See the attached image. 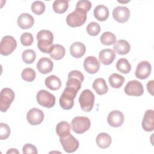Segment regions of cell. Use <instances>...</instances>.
I'll use <instances>...</instances> for the list:
<instances>
[{"label": "cell", "instance_id": "484cf974", "mask_svg": "<svg viewBox=\"0 0 154 154\" xmlns=\"http://www.w3.org/2000/svg\"><path fill=\"white\" fill-rule=\"evenodd\" d=\"M46 86L51 90H57L61 86L60 79L55 75H50L48 76L45 81Z\"/></svg>", "mask_w": 154, "mask_h": 154}, {"label": "cell", "instance_id": "836d02e7", "mask_svg": "<svg viewBox=\"0 0 154 154\" xmlns=\"http://www.w3.org/2000/svg\"><path fill=\"white\" fill-rule=\"evenodd\" d=\"M21 76L22 79L27 82H32L35 78V72L31 68L24 69L22 73Z\"/></svg>", "mask_w": 154, "mask_h": 154}, {"label": "cell", "instance_id": "44dd1931", "mask_svg": "<svg viewBox=\"0 0 154 154\" xmlns=\"http://www.w3.org/2000/svg\"><path fill=\"white\" fill-rule=\"evenodd\" d=\"M86 48L84 43L76 42L72 43L70 47V53L72 57L76 58L82 57L85 53Z\"/></svg>", "mask_w": 154, "mask_h": 154}, {"label": "cell", "instance_id": "277c9868", "mask_svg": "<svg viewBox=\"0 0 154 154\" xmlns=\"http://www.w3.org/2000/svg\"><path fill=\"white\" fill-rule=\"evenodd\" d=\"M94 95L93 92L86 89L82 91L79 97V102L81 109L86 112L90 111L94 105Z\"/></svg>", "mask_w": 154, "mask_h": 154}, {"label": "cell", "instance_id": "7c38bea8", "mask_svg": "<svg viewBox=\"0 0 154 154\" xmlns=\"http://www.w3.org/2000/svg\"><path fill=\"white\" fill-rule=\"evenodd\" d=\"M152 71V66L147 61L140 62L135 70V76L140 79H144L149 77Z\"/></svg>", "mask_w": 154, "mask_h": 154}, {"label": "cell", "instance_id": "3957f363", "mask_svg": "<svg viewBox=\"0 0 154 154\" xmlns=\"http://www.w3.org/2000/svg\"><path fill=\"white\" fill-rule=\"evenodd\" d=\"M78 92L72 87H66L60 97L59 102L61 107L66 110L72 108L74 105V99Z\"/></svg>", "mask_w": 154, "mask_h": 154}, {"label": "cell", "instance_id": "83f0119b", "mask_svg": "<svg viewBox=\"0 0 154 154\" xmlns=\"http://www.w3.org/2000/svg\"><path fill=\"white\" fill-rule=\"evenodd\" d=\"M56 132L60 137H65L70 133V126L65 121L60 122L56 126Z\"/></svg>", "mask_w": 154, "mask_h": 154}, {"label": "cell", "instance_id": "74e56055", "mask_svg": "<svg viewBox=\"0 0 154 154\" xmlns=\"http://www.w3.org/2000/svg\"><path fill=\"white\" fill-rule=\"evenodd\" d=\"M34 41L32 35L29 32H25L20 36V42L22 45L28 46L32 45Z\"/></svg>", "mask_w": 154, "mask_h": 154}, {"label": "cell", "instance_id": "f1b7e54d", "mask_svg": "<svg viewBox=\"0 0 154 154\" xmlns=\"http://www.w3.org/2000/svg\"><path fill=\"white\" fill-rule=\"evenodd\" d=\"M108 80L111 87L115 88H119L123 85L125 81V78L122 75L114 73L110 75Z\"/></svg>", "mask_w": 154, "mask_h": 154}, {"label": "cell", "instance_id": "ffe728a7", "mask_svg": "<svg viewBox=\"0 0 154 154\" xmlns=\"http://www.w3.org/2000/svg\"><path fill=\"white\" fill-rule=\"evenodd\" d=\"M34 22L33 17L28 13H22L17 18V24L23 29H27L31 28L34 25Z\"/></svg>", "mask_w": 154, "mask_h": 154}, {"label": "cell", "instance_id": "4fadbf2b", "mask_svg": "<svg viewBox=\"0 0 154 154\" xmlns=\"http://www.w3.org/2000/svg\"><path fill=\"white\" fill-rule=\"evenodd\" d=\"M113 18L119 23L127 22L130 16V11L126 7L118 6L112 11Z\"/></svg>", "mask_w": 154, "mask_h": 154}, {"label": "cell", "instance_id": "52a82bcc", "mask_svg": "<svg viewBox=\"0 0 154 154\" xmlns=\"http://www.w3.org/2000/svg\"><path fill=\"white\" fill-rule=\"evenodd\" d=\"M16 47L17 42L15 38L11 35H5L0 43V53L2 55H8L16 49Z\"/></svg>", "mask_w": 154, "mask_h": 154}, {"label": "cell", "instance_id": "5b68a950", "mask_svg": "<svg viewBox=\"0 0 154 154\" xmlns=\"http://www.w3.org/2000/svg\"><path fill=\"white\" fill-rule=\"evenodd\" d=\"M90 120L87 117H75L71 122L72 130L76 134H81L86 132L90 127Z\"/></svg>", "mask_w": 154, "mask_h": 154}, {"label": "cell", "instance_id": "d590c367", "mask_svg": "<svg viewBox=\"0 0 154 154\" xmlns=\"http://www.w3.org/2000/svg\"><path fill=\"white\" fill-rule=\"evenodd\" d=\"M86 30L87 33L91 36H95L98 35V34L100 31V26L99 23L92 22H90L87 26Z\"/></svg>", "mask_w": 154, "mask_h": 154}, {"label": "cell", "instance_id": "9a60e30c", "mask_svg": "<svg viewBox=\"0 0 154 154\" xmlns=\"http://www.w3.org/2000/svg\"><path fill=\"white\" fill-rule=\"evenodd\" d=\"M124 115L121 111L114 110L109 113L107 121L111 126L118 128L122 125L124 122Z\"/></svg>", "mask_w": 154, "mask_h": 154}, {"label": "cell", "instance_id": "7402d4cb", "mask_svg": "<svg viewBox=\"0 0 154 154\" xmlns=\"http://www.w3.org/2000/svg\"><path fill=\"white\" fill-rule=\"evenodd\" d=\"M113 48L115 52L120 55H125L130 51L131 46L126 40H119L114 44Z\"/></svg>", "mask_w": 154, "mask_h": 154}, {"label": "cell", "instance_id": "cb8c5ba5", "mask_svg": "<svg viewBox=\"0 0 154 154\" xmlns=\"http://www.w3.org/2000/svg\"><path fill=\"white\" fill-rule=\"evenodd\" d=\"M92 87L96 92L99 95H103L106 93L108 90V88L105 79L101 78L96 79L93 81Z\"/></svg>", "mask_w": 154, "mask_h": 154}, {"label": "cell", "instance_id": "f35d334b", "mask_svg": "<svg viewBox=\"0 0 154 154\" xmlns=\"http://www.w3.org/2000/svg\"><path fill=\"white\" fill-rule=\"evenodd\" d=\"M22 152L23 153H34L37 154V150L35 146L27 143L25 144L22 148Z\"/></svg>", "mask_w": 154, "mask_h": 154}, {"label": "cell", "instance_id": "6da1fadb", "mask_svg": "<svg viewBox=\"0 0 154 154\" xmlns=\"http://www.w3.org/2000/svg\"><path fill=\"white\" fill-rule=\"evenodd\" d=\"M37 47L40 51L49 54L53 47L54 35L51 31L46 29L40 30L37 34Z\"/></svg>", "mask_w": 154, "mask_h": 154}, {"label": "cell", "instance_id": "e575fe53", "mask_svg": "<svg viewBox=\"0 0 154 154\" xmlns=\"http://www.w3.org/2000/svg\"><path fill=\"white\" fill-rule=\"evenodd\" d=\"M31 10L34 14L40 15L45 10V5L42 1H35L31 5Z\"/></svg>", "mask_w": 154, "mask_h": 154}, {"label": "cell", "instance_id": "ac0fdd59", "mask_svg": "<svg viewBox=\"0 0 154 154\" xmlns=\"http://www.w3.org/2000/svg\"><path fill=\"white\" fill-rule=\"evenodd\" d=\"M116 57L114 51L111 49H105L102 50L99 54V61L104 65L111 64Z\"/></svg>", "mask_w": 154, "mask_h": 154}, {"label": "cell", "instance_id": "ab89813d", "mask_svg": "<svg viewBox=\"0 0 154 154\" xmlns=\"http://www.w3.org/2000/svg\"><path fill=\"white\" fill-rule=\"evenodd\" d=\"M76 7L82 8L88 12L91 8V3L88 0H80L76 3Z\"/></svg>", "mask_w": 154, "mask_h": 154}, {"label": "cell", "instance_id": "8d00e7d4", "mask_svg": "<svg viewBox=\"0 0 154 154\" xmlns=\"http://www.w3.org/2000/svg\"><path fill=\"white\" fill-rule=\"evenodd\" d=\"M10 135V128L8 125L1 123H0V138L1 140H5L8 138Z\"/></svg>", "mask_w": 154, "mask_h": 154}, {"label": "cell", "instance_id": "4316f807", "mask_svg": "<svg viewBox=\"0 0 154 154\" xmlns=\"http://www.w3.org/2000/svg\"><path fill=\"white\" fill-rule=\"evenodd\" d=\"M65 54V48L62 45H54L49 53V55L52 59L55 60H59L64 57Z\"/></svg>", "mask_w": 154, "mask_h": 154}, {"label": "cell", "instance_id": "8992f818", "mask_svg": "<svg viewBox=\"0 0 154 154\" xmlns=\"http://www.w3.org/2000/svg\"><path fill=\"white\" fill-rule=\"evenodd\" d=\"M15 97L13 90L9 88H4L1 91L0 95V110L6 112L10 106Z\"/></svg>", "mask_w": 154, "mask_h": 154}, {"label": "cell", "instance_id": "1f68e13d", "mask_svg": "<svg viewBox=\"0 0 154 154\" xmlns=\"http://www.w3.org/2000/svg\"><path fill=\"white\" fill-rule=\"evenodd\" d=\"M100 40L101 43L104 45L109 46L112 44H114L116 42V35L109 31L104 32L100 36Z\"/></svg>", "mask_w": 154, "mask_h": 154}, {"label": "cell", "instance_id": "2e32d148", "mask_svg": "<svg viewBox=\"0 0 154 154\" xmlns=\"http://www.w3.org/2000/svg\"><path fill=\"white\" fill-rule=\"evenodd\" d=\"M85 70L90 74L97 73L100 68V63L97 59L93 56L87 57L84 61Z\"/></svg>", "mask_w": 154, "mask_h": 154}, {"label": "cell", "instance_id": "60d3db41", "mask_svg": "<svg viewBox=\"0 0 154 154\" xmlns=\"http://www.w3.org/2000/svg\"><path fill=\"white\" fill-rule=\"evenodd\" d=\"M153 81H150L147 84V88L148 91L153 96Z\"/></svg>", "mask_w": 154, "mask_h": 154}, {"label": "cell", "instance_id": "d6a6232c", "mask_svg": "<svg viewBox=\"0 0 154 154\" xmlns=\"http://www.w3.org/2000/svg\"><path fill=\"white\" fill-rule=\"evenodd\" d=\"M22 58L25 63L31 64L35 61L36 58L35 52L32 49L25 50L22 52Z\"/></svg>", "mask_w": 154, "mask_h": 154}, {"label": "cell", "instance_id": "e0dca14e", "mask_svg": "<svg viewBox=\"0 0 154 154\" xmlns=\"http://www.w3.org/2000/svg\"><path fill=\"white\" fill-rule=\"evenodd\" d=\"M142 127L147 132H152L154 129V113L152 109L147 110L142 120Z\"/></svg>", "mask_w": 154, "mask_h": 154}, {"label": "cell", "instance_id": "f546056e", "mask_svg": "<svg viewBox=\"0 0 154 154\" xmlns=\"http://www.w3.org/2000/svg\"><path fill=\"white\" fill-rule=\"evenodd\" d=\"M54 11L58 14L64 13L69 8V1L65 0H56L52 5Z\"/></svg>", "mask_w": 154, "mask_h": 154}, {"label": "cell", "instance_id": "603a6c76", "mask_svg": "<svg viewBox=\"0 0 154 154\" xmlns=\"http://www.w3.org/2000/svg\"><path fill=\"white\" fill-rule=\"evenodd\" d=\"M94 16L97 20L105 21L109 16V10L103 5H98L94 8Z\"/></svg>", "mask_w": 154, "mask_h": 154}, {"label": "cell", "instance_id": "9c48e42d", "mask_svg": "<svg viewBox=\"0 0 154 154\" xmlns=\"http://www.w3.org/2000/svg\"><path fill=\"white\" fill-rule=\"evenodd\" d=\"M84 79V75L79 70H72L68 75V80L66 82V87H70L78 91L82 82Z\"/></svg>", "mask_w": 154, "mask_h": 154}, {"label": "cell", "instance_id": "30bf717a", "mask_svg": "<svg viewBox=\"0 0 154 154\" xmlns=\"http://www.w3.org/2000/svg\"><path fill=\"white\" fill-rule=\"evenodd\" d=\"M60 141L65 152L67 153L75 152L79 146L78 140L70 134L65 137H60Z\"/></svg>", "mask_w": 154, "mask_h": 154}, {"label": "cell", "instance_id": "d6986e66", "mask_svg": "<svg viewBox=\"0 0 154 154\" xmlns=\"http://www.w3.org/2000/svg\"><path fill=\"white\" fill-rule=\"evenodd\" d=\"M54 64L51 59L47 57L41 58L37 63V68L39 72L42 74L50 73L53 69Z\"/></svg>", "mask_w": 154, "mask_h": 154}, {"label": "cell", "instance_id": "d4e9b609", "mask_svg": "<svg viewBox=\"0 0 154 154\" xmlns=\"http://www.w3.org/2000/svg\"><path fill=\"white\" fill-rule=\"evenodd\" d=\"M96 142L100 148L106 149L110 146L111 143V136L106 133H100L96 137Z\"/></svg>", "mask_w": 154, "mask_h": 154}, {"label": "cell", "instance_id": "8fae6325", "mask_svg": "<svg viewBox=\"0 0 154 154\" xmlns=\"http://www.w3.org/2000/svg\"><path fill=\"white\" fill-rule=\"evenodd\" d=\"M124 90L127 95L132 96H140L144 92L143 84L137 80L129 81L125 86Z\"/></svg>", "mask_w": 154, "mask_h": 154}, {"label": "cell", "instance_id": "ba28073f", "mask_svg": "<svg viewBox=\"0 0 154 154\" xmlns=\"http://www.w3.org/2000/svg\"><path fill=\"white\" fill-rule=\"evenodd\" d=\"M36 99L38 103L45 108H51L55 104V97L54 95L45 90H41L37 93Z\"/></svg>", "mask_w": 154, "mask_h": 154}, {"label": "cell", "instance_id": "5bb4252c", "mask_svg": "<svg viewBox=\"0 0 154 154\" xmlns=\"http://www.w3.org/2000/svg\"><path fill=\"white\" fill-rule=\"evenodd\" d=\"M26 119L28 123L31 125H38L43 122L44 114L42 110L36 108H33L28 112Z\"/></svg>", "mask_w": 154, "mask_h": 154}, {"label": "cell", "instance_id": "7a4b0ae2", "mask_svg": "<svg viewBox=\"0 0 154 154\" xmlns=\"http://www.w3.org/2000/svg\"><path fill=\"white\" fill-rule=\"evenodd\" d=\"M87 11L82 8L76 7L75 10L66 17V22L71 27H78L82 25L87 19Z\"/></svg>", "mask_w": 154, "mask_h": 154}, {"label": "cell", "instance_id": "4dcf8cb0", "mask_svg": "<svg viewBox=\"0 0 154 154\" xmlns=\"http://www.w3.org/2000/svg\"><path fill=\"white\" fill-rule=\"evenodd\" d=\"M117 70L122 73H128L131 70V65L128 60L125 58H120L118 60L116 64Z\"/></svg>", "mask_w": 154, "mask_h": 154}, {"label": "cell", "instance_id": "b9f144b4", "mask_svg": "<svg viewBox=\"0 0 154 154\" xmlns=\"http://www.w3.org/2000/svg\"><path fill=\"white\" fill-rule=\"evenodd\" d=\"M19 153V151L17 150H16V149H11L10 150H8L7 152V153Z\"/></svg>", "mask_w": 154, "mask_h": 154}]
</instances>
